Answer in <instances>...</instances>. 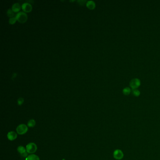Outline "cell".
I'll use <instances>...</instances> for the list:
<instances>
[{
    "label": "cell",
    "instance_id": "1",
    "mask_svg": "<svg viewBox=\"0 0 160 160\" xmlns=\"http://www.w3.org/2000/svg\"><path fill=\"white\" fill-rule=\"evenodd\" d=\"M16 17L17 20L19 22L24 23L26 21L27 19V15L24 12H19L17 14Z\"/></svg>",
    "mask_w": 160,
    "mask_h": 160
},
{
    "label": "cell",
    "instance_id": "2",
    "mask_svg": "<svg viewBox=\"0 0 160 160\" xmlns=\"http://www.w3.org/2000/svg\"><path fill=\"white\" fill-rule=\"evenodd\" d=\"M26 151L29 154H33L36 152L37 150V145L34 143H30L26 147Z\"/></svg>",
    "mask_w": 160,
    "mask_h": 160
},
{
    "label": "cell",
    "instance_id": "3",
    "mask_svg": "<svg viewBox=\"0 0 160 160\" xmlns=\"http://www.w3.org/2000/svg\"><path fill=\"white\" fill-rule=\"evenodd\" d=\"M141 85L140 80L138 79L135 78L131 80L130 82V86L132 90H135L137 88Z\"/></svg>",
    "mask_w": 160,
    "mask_h": 160
},
{
    "label": "cell",
    "instance_id": "4",
    "mask_svg": "<svg viewBox=\"0 0 160 160\" xmlns=\"http://www.w3.org/2000/svg\"><path fill=\"white\" fill-rule=\"evenodd\" d=\"M28 127L24 124H21L17 128V133L19 135H23L25 134L28 131Z\"/></svg>",
    "mask_w": 160,
    "mask_h": 160
},
{
    "label": "cell",
    "instance_id": "5",
    "mask_svg": "<svg viewBox=\"0 0 160 160\" xmlns=\"http://www.w3.org/2000/svg\"><path fill=\"white\" fill-rule=\"evenodd\" d=\"M124 154L122 150L120 149H116L113 153V156L115 159L120 160L122 159L124 157Z\"/></svg>",
    "mask_w": 160,
    "mask_h": 160
},
{
    "label": "cell",
    "instance_id": "6",
    "mask_svg": "<svg viewBox=\"0 0 160 160\" xmlns=\"http://www.w3.org/2000/svg\"><path fill=\"white\" fill-rule=\"evenodd\" d=\"M22 8L23 11L25 12H30L32 10V6L31 3L28 2H24L22 5Z\"/></svg>",
    "mask_w": 160,
    "mask_h": 160
},
{
    "label": "cell",
    "instance_id": "7",
    "mask_svg": "<svg viewBox=\"0 0 160 160\" xmlns=\"http://www.w3.org/2000/svg\"><path fill=\"white\" fill-rule=\"evenodd\" d=\"M7 137L10 140L13 141L17 138V134L15 131H10L8 132L7 134Z\"/></svg>",
    "mask_w": 160,
    "mask_h": 160
},
{
    "label": "cell",
    "instance_id": "8",
    "mask_svg": "<svg viewBox=\"0 0 160 160\" xmlns=\"http://www.w3.org/2000/svg\"><path fill=\"white\" fill-rule=\"evenodd\" d=\"M21 9V6L19 3H15L12 6V10L15 12H18Z\"/></svg>",
    "mask_w": 160,
    "mask_h": 160
},
{
    "label": "cell",
    "instance_id": "9",
    "mask_svg": "<svg viewBox=\"0 0 160 160\" xmlns=\"http://www.w3.org/2000/svg\"><path fill=\"white\" fill-rule=\"evenodd\" d=\"M86 6L87 8L90 10H93L95 7V3L92 0H89L87 1Z\"/></svg>",
    "mask_w": 160,
    "mask_h": 160
},
{
    "label": "cell",
    "instance_id": "10",
    "mask_svg": "<svg viewBox=\"0 0 160 160\" xmlns=\"http://www.w3.org/2000/svg\"><path fill=\"white\" fill-rule=\"evenodd\" d=\"M26 160H40L39 157L34 154H32L26 158Z\"/></svg>",
    "mask_w": 160,
    "mask_h": 160
},
{
    "label": "cell",
    "instance_id": "11",
    "mask_svg": "<svg viewBox=\"0 0 160 160\" xmlns=\"http://www.w3.org/2000/svg\"><path fill=\"white\" fill-rule=\"evenodd\" d=\"M17 151L20 154V155L23 154H24V153H25L27 152L26 149H25L22 146H19L17 148Z\"/></svg>",
    "mask_w": 160,
    "mask_h": 160
},
{
    "label": "cell",
    "instance_id": "12",
    "mask_svg": "<svg viewBox=\"0 0 160 160\" xmlns=\"http://www.w3.org/2000/svg\"><path fill=\"white\" fill-rule=\"evenodd\" d=\"M36 125V122L34 119H31L30 120L27 124V126L29 127L32 128L34 127Z\"/></svg>",
    "mask_w": 160,
    "mask_h": 160
},
{
    "label": "cell",
    "instance_id": "13",
    "mask_svg": "<svg viewBox=\"0 0 160 160\" xmlns=\"http://www.w3.org/2000/svg\"><path fill=\"white\" fill-rule=\"evenodd\" d=\"M131 92V89L129 87H126L123 90V93L125 95H128Z\"/></svg>",
    "mask_w": 160,
    "mask_h": 160
},
{
    "label": "cell",
    "instance_id": "14",
    "mask_svg": "<svg viewBox=\"0 0 160 160\" xmlns=\"http://www.w3.org/2000/svg\"><path fill=\"white\" fill-rule=\"evenodd\" d=\"M7 15L10 17H14L15 15V12L14 11L11 9H9L7 11Z\"/></svg>",
    "mask_w": 160,
    "mask_h": 160
},
{
    "label": "cell",
    "instance_id": "15",
    "mask_svg": "<svg viewBox=\"0 0 160 160\" xmlns=\"http://www.w3.org/2000/svg\"><path fill=\"white\" fill-rule=\"evenodd\" d=\"M133 95L134 96H135V97H138L140 94V92L137 89H135V90H133L132 92Z\"/></svg>",
    "mask_w": 160,
    "mask_h": 160
},
{
    "label": "cell",
    "instance_id": "16",
    "mask_svg": "<svg viewBox=\"0 0 160 160\" xmlns=\"http://www.w3.org/2000/svg\"><path fill=\"white\" fill-rule=\"evenodd\" d=\"M17 18L16 17H10V18L9 19V23L10 24H14V23H15L17 21Z\"/></svg>",
    "mask_w": 160,
    "mask_h": 160
},
{
    "label": "cell",
    "instance_id": "17",
    "mask_svg": "<svg viewBox=\"0 0 160 160\" xmlns=\"http://www.w3.org/2000/svg\"><path fill=\"white\" fill-rule=\"evenodd\" d=\"M23 102H24L23 99L22 97H20L17 100V104L18 105L21 106L23 103Z\"/></svg>",
    "mask_w": 160,
    "mask_h": 160
},
{
    "label": "cell",
    "instance_id": "18",
    "mask_svg": "<svg viewBox=\"0 0 160 160\" xmlns=\"http://www.w3.org/2000/svg\"><path fill=\"white\" fill-rule=\"evenodd\" d=\"M78 2L79 3L80 5H84L86 3V4L87 3L86 1L85 0H78Z\"/></svg>",
    "mask_w": 160,
    "mask_h": 160
}]
</instances>
